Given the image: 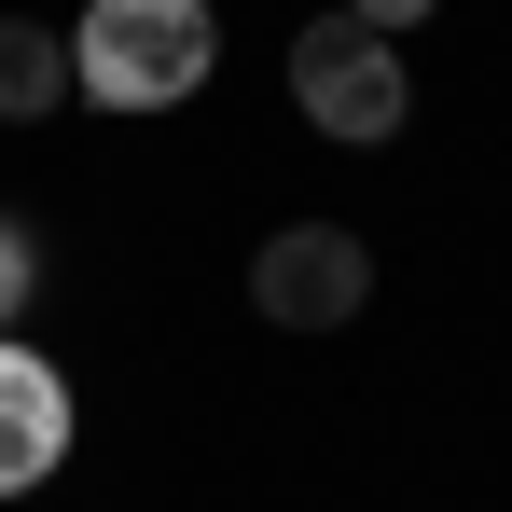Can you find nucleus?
Wrapping results in <instances>:
<instances>
[{
  "label": "nucleus",
  "mask_w": 512,
  "mask_h": 512,
  "mask_svg": "<svg viewBox=\"0 0 512 512\" xmlns=\"http://www.w3.org/2000/svg\"><path fill=\"white\" fill-rule=\"evenodd\" d=\"M208 56H222V14L208 0H97L70 28V84L97 111H180L208 84Z\"/></svg>",
  "instance_id": "1"
},
{
  "label": "nucleus",
  "mask_w": 512,
  "mask_h": 512,
  "mask_svg": "<svg viewBox=\"0 0 512 512\" xmlns=\"http://www.w3.org/2000/svg\"><path fill=\"white\" fill-rule=\"evenodd\" d=\"M291 97H305V125H319V139H346V153H374V139L416 111L402 42H374L360 14H319V28L291 42Z\"/></svg>",
  "instance_id": "2"
},
{
  "label": "nucleus",
  "mask_w": 512,
  "mask_h": 512,
  "mask_svg": "<svg viewBox=\"0 0 512 512\" xmlns=\"http://www.w3.org/2000/svg\"><path fill=\"white\" fill-rule=\"evenodd\" d=\"M360 305H374V250L346 222H277L250 250V319H277V333H346Z\"/></svg>",
  "instance_id": "3"
},
{
  "label": "nucleus",
  "mask_w": 512,
  "mask_h": 512,
  "mask_svg": "<svg viewBox=\"0 0 512 512\" xmlns=\"http://www.w3.org/2000/svg\"><path fill=\"white\" fill-rule=\"evenodd\" d=\"M56 457H70V374L0 333V499H28Z\"/></svg>",
  "instance_id": "4"
},
{
  "label": "nucleus",
  "mask_w": 512,
  "mask_h": 512,
  "mask_svg": "<svg viewBox=\"0 0 512 512\" xmlns=\"http://www.w3.org/2000/svg\"><path fill=\"white\" fill-rule=\"evenodd\" d=\"M70 97V42L56 28H0V125H42Z\"/></svg>",
  "instance_id": "5"
},
{
  "label": "nucleus",
  "mask_w": 512,
  "mask_h": 512,
  "mask_svg": "<svg viewBox=\"0 0 512 512\" xmlns=\"http://www.w3.org/2000/svg\"><path fill=\"white\" fill-rule=\"evenodd\" d=\"M28 277H42V250H28V222H14V208H0V333H14V319H28Z\"/></svg>",
  "instance_id": "6"
},
{
  "label": "nucleus",
  "mask_w": 512,
  "mask_h": 512,
  "mask_svg": "<svg viewBox=\"0 0 512 512\" xmlns=\"http://www.w3.org/2000/svg\"><path fill=\"white\" fill-rule=\"evenodd\" d=\"M346 14H360V28H374V42H388V28H416L429 0H346Z\"/></svg>",
  "instance_id": "7"
}]
</instances>
